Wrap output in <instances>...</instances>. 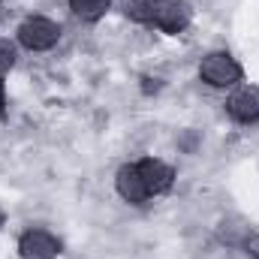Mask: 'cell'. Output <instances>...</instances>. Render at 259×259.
<instances>
[{"instance_id":"14","label":"cell","mask_w":259,"mask_h":259,"mask_svg":"<svg viewBox=\"0 0 259 259\" xmlns=\"http://www.w3.org/2000/svg\"><path fill=\"white\" fill-rule=\"evenodd\" d=\"M0 3H3V0H0Z\"/></svg>"},{"instance_id":"12","label":"cell","mask_w":259,"mask_h":259,"mask_svg":"<svg viewBox=\"0 0 259 259\" xmlns=\"http://www.w3.org/2000/svg\"><path fill=\"white\" fill-rule=\"evenodd\" d=\"M241 250H244V253H247L250 259H259V232H250V235L244 238Z\"/></svg>"},{"instance_id":"8","label":"cell","mask_w":259,"mask_h":259,"mask_svg":"<svg viewBox=\"0 0 259 259\" xmlns=\"http://www.w3.org/2000/svg\"><path fill=\"white\" fill-rule=\"evenodd\" d=\"M112 9V0H69V12L78 18V21H100L106 12Z\"/></svg>"},{"instance_id":"5","label":"cell","mask_w":259,"mask_h":259,"mask_svg":"<svg viewBox=\"0 0 259 259\" xmlns=\"http://www.w3.org/2000/svg\"><path fill=\"white\" fill-rule=\"evenodd\" d=\"M18 256L21 259H58L61 241L49 229H27L18 238Z\"/></svg>"},{"instance_id":"9","label":"cell","mask_w":259,"mask_h":259,"mask_svg":"<svg viewBox=\"0 0 259 259\" xmlns=\"http://www.w3.org/2000/svg\"><path fill=\"white\" fill-rule=\"evenodd\" d=\"M250 232H253V229H250L244 220H223V223H220V229H217L220 241H223V244H229V247H241V244H244V238H247Z\"/></svg>"},{"instance_id":"3","label":"cell","mask_w":259,"mask_h":259,"mask_svg":"<svg viewBox=\"0 0 259 259\" xmlns=\"http://www.w3.org/2000/svg\"><path fill=\"white\" fill-rule=\"evenodd\" d=\"M190 21H193V6L187 0H160L154 9V18H151V24L169 36L184 33L190 27Z\"/></svg>"},{"instance_id":"6","label":"cell","mask_w":259,"mask_h":259,"mask_svg":"<svg viewBox=\"0 0 259 259\" xmlns=\"http://www.w3.org/2000/svg\"><path fill=\"white\" fill-rule=\"evenodd\" d=\"M136 166H139V175H142V181H145V187H148L151 196H163V193L172 190V184H175V169H172L169 163H163V160H157V157H145V160H139Z\"/></svg>"},{"instance_id":"10","label":"cell","mask_w":259,"mask_h":259,"mask_svg":"<svg viewBox=\"0 0 259 259\" xmlns=\"http://www.w3.org/2000/svg\"><path fill=\"white\" fill-rule=\"evenodd\" d=\"M157 3L160 0H124V12H127L133 21H139V24H151Z\"/></svg>"},{"instance_id":"1","label":"cell","mask_w":259,"mask_h":259,"mask_svg":"<svg viewBox=\"0 0 259 259\" xmlns=\"http://www.w3.org/2000/svg\"><path fill=\"white\" fill-rule=\"evenodd\" d=\"M199 78H202L205 84H211V88L226 91V88L241 84L244 69H241V64H238L229 52H208V55L199 61Z\"/></svg>"},{"instance_id":"2","label":"cell","mask_w":259,"mask_h":259,"mask_svg":"<svg viewBox=\"0 0 259 259\" xmlns=\"http://www.w3.org/2000/svg\"><path fill=\"white\" fill-rule=\"evenodd\" d=\"M61 24L58 21H52V18H46V15H30V18H24L21 24H18V30H15V36H18V42L27 49V52H49V49H55L58 42H61Z\"/></svg>"},{"instance_id":"4","label":"cell","mask_w":259,"mask_h":259,"mask_svg":"<svg viewBox=\"0 0 259 259\" xmlns=\"http://www.w3.org/2000/svg\"><path fill=\"white\" fill-rule=\"evenodd\" d=\"M226 115L235 124H259V88L256 84H238L226 100Z\"/></svg>"},{"instance_id":"13","label":"cell","mask_w":259,"mask_h":259,"mask_svg":"<svg viewBox=\"0 0 259 259\" xmlns=\"http://www.w3.org/2000/svg\"><path fill=\"white\" fill-rule=\"evenodd\" d=\"M3 109H6V88H3V81H0V115H3Z\"/></svg>"},{"instance_id":"7","label":"cell","mask_w":259,"mask_h":259,"mask_svg":"<svg viewBox=\"0 0 259 259\" xmlns=\"http://www.w3.org/2000/svg\"><path fill=\"white\" fill-rule=\"evenodd\" d=\"M115 190H118V196H121L127 205H145V202L151 199V193H148V187H145V181H142L136 163H124V166L118 169V175H115Z\"/></svg>"},{"instance_id":"11","label":"cell","mask_w":259,"mask_h":259,"mask_svg":"<svg viewBox=\"0 0 259 259\" xmlns=\"http://www.w3.org/2000/svg\"><path fill=\"white\" fill-rule=\"evenodd\" d=\"M15 58H18L15 42H9L6 36H0V75H3V72H9V69L15 66Z\"/></svg>"}]
</instances>
